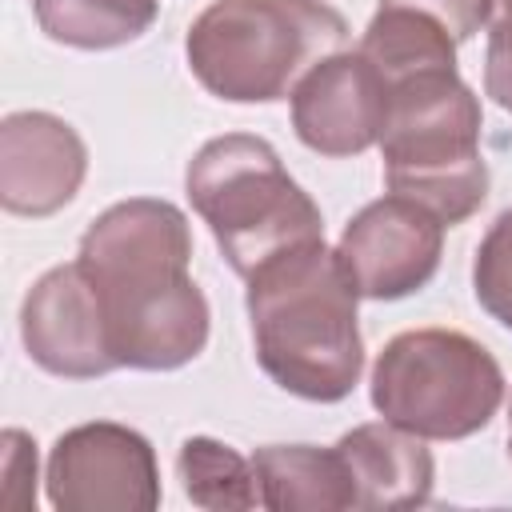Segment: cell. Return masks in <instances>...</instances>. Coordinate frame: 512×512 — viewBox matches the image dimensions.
Segmentation results:
<instances>
[{"label":"cell","instance_id":"obj_1","mask_svg":"<svg viewBox=\"0 0 512 512\" xmlns=\"http://www.w3.org/2000/svg\"><path fill=\"white\" fill-rule=\"evenodd\" d=\"M76 264L100 300L116 368L172 372L204 352L208 300L188 272L192 232L176 204H112L88 224Z\"/></svg>","mask_w":512,"mask_h":512},{"label":"cell","instance_id":"obj_2","mask_svg":"<svg viewBox=\"0 0 512 512\" xmlns=\"http://www.w3.org/2000/svg\"><path fill=\"white\" fill-rule=\"evenodd\" d=\"M356 284L324 240L280 252L248 276V320L260 368L292 396L336 404L364 368Z\"/></svg>","mask_w":512,"mask_h":512},{"label":"cell","instance_id":"obj_3","mask_svg":"<svg viewBox=\"0 0 512 512\" xmlns=\"http://www.w3.org/2000/svg\"><path fill=\"white\" fill-rule=\"evenodd\" d=\"M380 156L388 192L424 204L444 228L464 224L484 204L480 100L456 68H428L388 84Z\"/></svg>","mask_w":512,"mask_h":512},{"label":"cell","instance_id":"obj_4","mask_svg":"<svg viewBox=\"0 0 512 512\" xmlns=\"http://www.w3.org/2000/svg\"><path fill=\"white\" fill-rule=\"evenodd\" d=\"M344 40L348 20L324 0H216L192 20L184 52L212 96L268 104L288 96Z\"/></svg>","mask_w":512,"mask_h":512},{"label":"cell","instance_id":"obj_5","mask_svg":"<svg viewBox=\"0 0 512 512\" xmlns=\"http://www.w3.org/2000/svg\"><path fill=\"white\" fill-rule=\"evenodd\" d=\"M184 188L224 260L244 280L280 252L324 240L320 208L264 136L228 132L208 140L188 160Z\"/></svg>","mask_w":512,"mask_h":512},{"label":"cell","instance_id":"obj_6","mask_svg":"<svg viewBox=\"0 0 512 512\" xmlns=\"http://www.w3.org/2000/svg\"><path fill=\"white\" fill-rule=\"evenodd\" d=\"M504 400L496 356L456 328H412L384 344L372 368L376 412L420 440H464Z\"/></svg>","mask_w":512,"mask_h":512},{"label":"cell","instance_id":"obj_7","mask_svg":"<svg viewBox=\"0 0 512 512\" xmlns=\"http://www.w3.org/2000/svg\"><path fill=\"white\" fill-rule=\"evenodd\" d=\"M48 500L60 512H152L160 504L156 452L112 420L68 428L48 452Z\"/></svg>","mask_w":512,"mask_h":512},{"label":"cell","instance_id":"obj_8","mask_svg":"<svg viewBox=\"0 0 512 512\" xmlns=\"http://www.w3.org/2000/svg\"><path fill=\"white\" fill-rule=\"evenodd\" d=\"M440 248L444 224L424 204L388 192L348 220L336 256L360 296L400 300L420 292L436 276Z\"/></svg>","mask_w":512,"mask_h":512},{"label":"cell","instance_id":"obj_9","mask_svg":"<svg viewBox=\"0 0 512 512\" xmlns=\"http://www.w3.org/2000/svg\"><path fill=\"white\" fill-rule=\"evenodd\" d=\"M384 116L388 84L360 48L324 56L292 88V128L320 156H360L380 144Z\"/></svg>","mask_w":512,"mask_h":512},{"label":"cell","instance_id":"obj_10","mask_svg":"<svg viewBox=\"0 0 512 512\" xmlns=\"http://www.w3.org/2000/svg\"><path fill=\"white\" fill-rule=\"evenodd\" d=\"M20 336L28 356L52 376L92 380L116 368L100 300L76 260L32 284L20 308Z\"/></svg>","mask_w":512,"mask_h":512},{"label":"cell","instance_id":"obj_11","mask_svg":"<svg viewBox=\"0 0 512 512\" xmlns=\"http://www.w3.org/2000/svg\"><path fill=\"white\" fill-rule=\"evenodd\" d=\"M88 148L52 112H12L0 124V200L16 216H52L80 192Z\"/></svg>","mask_w":512,"mask_h":512},{"label":"cell","instance_id":"obj_12","mask_svg":"<svg viewBox=\"0 0 512 512\" xmlns=\"http://www.w3.org/2000/svg\"><path fill=\"white\" fill-rule=\"evenodd\" d=\"M356 508H416L432 496V456L420 436L380 420L360 424L336 444Z\"/></svg>","mask_w":512,"mask_h":512},{"label":"cell","instance_id":"obj_13","mask_svg":"<svg viewBox=\"0 0 512 512\" xmlns=\"http://www.w3.org/2000/svg\"><path fill=\"white\" fill-rule=\"evenodd\" d=\"M260 504L272 512H336L356 508L348 468L336 448L264 444L252 456Z\"/></svg>","mask_w":512,"mask_h":512},{"label":"cell","instance_id":"obj_14","mask_svg":"<svg viewBox=\"0 0 512 512\" xmlns=\"http://www.w3.org/2000/svg\"><path fill=\"white\" fill-rule=\"evenodd\" d=\"M48 40L68 48H120L156 20V0H32Z\"/></svg>","mask_w":512,"mask_h":512},{"label":"cell","instance_id":"obj_15","mask_svg":"<svg viewBox=\"0 0 512 512\" xmlns=\"http://www.w3.org/2000/svg\"><path fill=\"white\" fill-rule=\"evenodd\" d=\"M176 468L184 480V496L200 508L224 512V508H256L260 504L256 464L212 436H188L180 444Z\"/></svg>","mask_w":512,"mask_h":512},{"label":"cell","instance_id":"obj_16","mask_svg":"<svg viewBox=\"0 0 512 512\" xmlns=\"http://www.w3.org/2000/svg\"><path fill=\"white\" fill-rule=\"evenodd\" d=\"M472 292L496 324L512 328V208L492 220V228L476 248Z\"/></svg>","mask_w":512,"mask_h":512},{"label":"cell","instance_id":"obj_17","mask_svg":"<svg viewBox=\"0 0 512 512\" xmlns=\"http://www.w3.org/2000/svg\"><path fill=\"white\" fill-rule=\"evenodd\" d=\"M0 444H4V464H0L4 492H0V500L12 512H28L36 504V444L20 428H8Z\"/></svg>","mask_w":512,"mask_h":512},{"label":"cell","instance_id":"obj_18","mask_svg":"<svg viewBox=\"0 0 512 512\" xmlns=\"http://www.w3.org/2000/svg\"><path fill=\"white\" fill-rule=\"evenodd\" d=\"M484 88L488 96L512 112V0H496L488 52H484Z\"/></svg>","mask_w":512,"mask_h":512},{"label":"cell","instance_id":"obj_19","mask_svg":"<svg viewBox=\"0 0 512 512\" xmlns=\"http://www.w3.org/2000/svg\"><path fill=\"white\" fill-rule=\"evenodd\" d=\"M380 4H408L420 8L428 16H436L456 40H468L472 32H480L492 20L496 0H380Z\"/></svg>","mask_w":512,"mask_h":512},{"label":"cell","instance_id":"obj_20","mask_svg":"<svg viewBox=\"0 0 512 512\" xmlns=\"http://www.w3.org/2000/svg\"><path fill=\"white\" fill-rule=\"evenodd\" d=\"M508 456H512V404H508Z\"/></svg>","mask_w":512,"mask_h":512}]
</instances>
